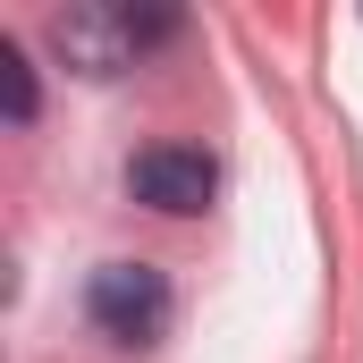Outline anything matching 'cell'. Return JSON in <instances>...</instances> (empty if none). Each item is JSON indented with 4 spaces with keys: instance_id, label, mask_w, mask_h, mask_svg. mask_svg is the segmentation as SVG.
Instances as JSON below:
<instances>
[{
    "instance_id": "3957f363",
    "label": "cell",
    "mask_w": 363,
    "mask_h": 363,
    "mask_svg": "<svg viewBox=\"0 0 363 363\" xmlns=\"http://www.w3.org/2000/svg\"><path fill=\"white\" fill-rule=\"evenodd\" d=\"M127 186H135V203H152V211H169V220H194V211L220 194V161H211L203 144H144V152L127 161Z\"/></svg>"
},
{
    "instance_id": "7a4b0ae2",
    "label": "cell",
    "mask_w": 363,
    "mask_h": 363,
    "mask_svg": "<svg viewBox=\"0 0 363 363\" xmlns=\"http://www.w3.org/2000/svg\"><path fill=\"white\" fill-rule=\"evenodd\" d=\"M85 321L110 347H152L169 330V279L152 262H101L85 279Z\"/></svg>"
},
{
    "instance_id": "277c9868",
    "label": "cell",
    "mask_w": 363,
    "mask_h": 363,
    "mask_svg": "<svg viewBox=\"0 0 363 363\" xmlns=\"http://www.w3.org/2000/svg\"><path fill=\"white\" fill-rule=\"evenodd\" d=\"M0 101H9V127H34V68L17 43H0Z\"/></svg>"
},
{
    "instance_id": "6da1fadb",
    "label": "cell",
    "mask_w": 363,
    "mask_h": 363,
    "mask_svg": "<svg viewBox=\"0 0 363 363\" xmlns=\"http://www.w3.org/2000/svg\"><path fill=\"white\" fill-rule=\"evenodd\" d=\"M178 34V9H118V0H77L51 17V51L77 68V77H118L135 68L152 43Z\"/></svg>"
}]
</instances>
